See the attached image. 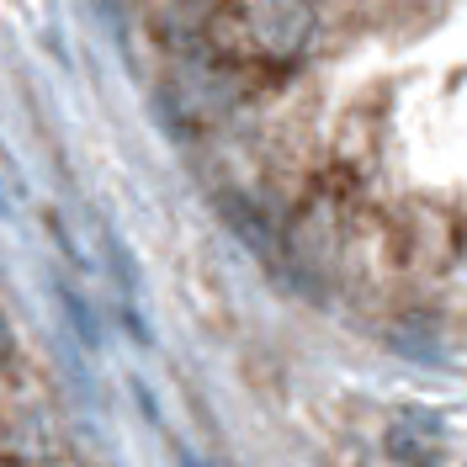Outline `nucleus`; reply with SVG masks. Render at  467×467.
<instances>
[{"label": "nucleus", "instance_id": "nucleus-5", "mask_svg": "<svg viewBox=\"0 0 467 467\" xmlns=\"http://www.w3.org/2000/svg\"><path fill=\"white\" fill-rule=\"evenodd\" d=\"M5 207H11V197H5V186H0V213H5Z\"/></svg>", "mask_w": 467, "mask_h": 467}, {"label": "nucleus", "instance_id": "nucleus-4", "mask_svg": "<svg viewBox=\"0 0 467 467\" xmlns=\"http://www.w3.org/2000/svg\"><path fill=\"white\" fill-rule=\"evenodd\" d=\"M5 346H11V335H5V324H0V356H5Z\"/></svg>", "mask_w": 467, "mask_h": 467}, {"label": "nucleus", "instance_id": "nucleus-3", "mask_svg": "<svg viewBox=\"0 0 467 467\" xmlns=\"http://www.w3.org/2000/svg\"><path fill=\"white\" fill-rule=\"evenodd\" d=\"M181 467H207V462H197V457H192V451H181Z\"/></svg>", "mask_w": 467, "mask_h": 467}, {"label": "nucleus", "instance_id": "nucleus-2", "mask_svg": "<svg viewBox=\"0 0 467 467\" xmlns=\"http://www.w3.org/2000/svg\"><path fill=\"white\" fill-rule=\"evenodd\" d=\"M58 297H64V308H69V319L80 324V335H86V346H96V324H90V314H86V297H80V292H69V287H58Z\"/></svg>", "mask_w": 467, "mask_h": 467}, {"label": "nucleus", "instance_id": "nucleus-1", "mask_svg": "<svg viewBox=\"0 0 467 467\" xmlns=\"http://www.w3.org/2000/svg\"><path fill=\"white\" fill-rule=\"evenodd\" d=\"M244 32L261 54L292 58L314 32V11L308 0H244Z\"/></svg>", "mask_w": 467, "mask_h": 467}]
</instances>
